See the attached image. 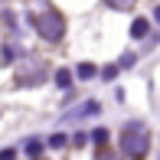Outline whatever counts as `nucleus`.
Listing matches in <instances>:
<instances>
[{
	"instance_id": "f257e3e1",
	"label": "nucleus",
	"mask_w": 160,
	"mask_h": 160,
	"mask_svg": "<svg viewBox=\"0 0 160 160\" xmlns=\"http://www.w3.org/2000/svg\"><path fill=\"white\" fill-rule=\"evenodd\" d=\"M33 23H36V33L49 42H59L65 36V20H62L59 10H42L39 17H33Z\"/></svg>"
},
{
	"instance_id": "f03ea898",
	"label": "nucleus",
	"mask_w": 160,
	"mask_h": 160,
	"mask_svg": "<svg viewBox=\"0 0 160 160\" xmlns=\"http://www.w3.org/2000/svg\"><path fill=\"white\" fill-rule=\"evenodd\" d=\"M147 131H144L141 124H128L124 134H121V150H124V157L131 160H141L144 154H147Z\"/></svg>"
},
{
	"instance_id": "7ed1b4c3",
	"label": "nucleus",
	"mask_w": 160,
	"mask_h": 160,
	"mask_svg": "<svg viewBox=\"0 0 160 160\" xmlns=\"http://www.w3.org/2000/svg\"><path fill=\"white\" fill-rule=\"evenodd\" d=\"M131 36H134V39H144V36H147V20H134V23H131Z\"/></svg>"
},
{
	"instance_id": "20e7f679",
	"label": "nucleus",
	"mask_w": 160,
	"mask_h": 160,
	"mask_svg": "<svg viewBox=\"0 0 160 160\" xmlns=\"http://www.w3.org/2000/svg\"><path fill=\"white\" fill-rule=\"evenodd\" d=\"M56 85H59V88H69V85H72V72L59 69V72H56Z\"/></svg>"
},
{
	"instance_id": "39448f33",
	"label": "nucleus",
	"mask_w": 160,
	"mask_h": 160,
	"mask_svg": "<svg viewBox=\"0 0 160 160\" xmlns=\"http://www.w3.org/2000/svg\"><path fill=\"white\" fill-rule=\"evenodd\" d=\"M108 7H111V10H131V7L137 3V0H105Z\"/></svg>"
},
{
	"instance_id": "423d86ee",
	"label": "nucleus",
	"mask_w": 160,
	"mask_h": 160,
	"mask_svg": "<svg viewBox=\"0 0 160 160\" xmlns=\"http://www.w3.org/2000/svg\"><path fill=\"white\" fill-rule=\"evenodd\" d=\"M92 141H95V144H101V147H105V144H108V131H105V128H98L95 134H92Z\"/></svg>"
},
{
	"instance_id": "0eeeda50",
	"label": "nucleus",
	"mask_w": 160,
	"mask_h": 160,
	"mask_svg": "<svg viewBox=\"0 0 160 160\" xmlns=\"http://www.w3.org/2000/svg\"><path fill=\"white\" fill-rule=\"evenodd\" d=\"M92 75H95V65H88V62L78 65V78H92Z\"/></svg>"
},
{
	"instance_id": "6e6552de",
	"label": "nucleus",
	"mask_w": 160,
	"mask_h": 160,
	"mask_svg": "<svg viewBox=\"0 0 160 160\" xmlns=\"http://www.w3.org/2000/svg\"><path fill=\"white\" fill-rule=\"evenodd\" d=\"M62 144H65V134H52L49 137V147H62Z\"/></svg>"
},
{
	"instance_id": "1a4fd4ad",
	"label": "nucleus",
	"mask_w": 160,
	"mask_h": 160,
	"mask_svg": "<svg viewBox=\"0 0 160 160\" xmlns=\"http://www.w3.org/2000/svg\"><path fill=\"white\" fill-rule=\"evenodd\" d=\"M39 150H42V144H39V141H33V144H26V154H30V157H36V154H39Z\"/></svg>"
},
{
	"instance_id": "9d476101",
	"label": "nucleus",
	"mask_w": 160,
	"mask_h": 160,
	"mask_svg": "<svg viewBox=\"0 0 160 160\" xmlns=\"http://www.w3.org/2000/svg\"><path fill=\"white\" fill-rule=\"evenodd\" d=\"M154 20H157V23H160V7H157V10H154Z\"/></svg>"
}]
</instances>
